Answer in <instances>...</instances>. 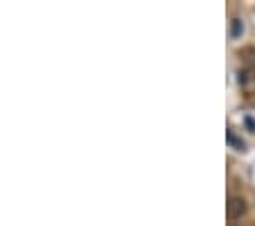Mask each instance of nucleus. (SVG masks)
<instances>
[{"mask_svg":"<svg viewBox=\"0 0 255 226\" xmlns=\"http://www.w3.org/2000/svg\"><path fill=\"white\" fill-rule=\"evenodd\" d=\"M239 30H242V25H239V21H235V23H233V37H237Z\"/></svg>","mask_w":255,"mask_h":226,"instance_id":"obj_2","label":"nucleus"},{"mask_svg":"<svg viewBox=\"0 0 255 226\" xmlns=\"http://www.w3.org/2000/svg\"><path fill=\"white\" fill-rule=\"evenodd\" d=\"M246 213V201L242 197H230L228 199V217L230 220H239Z\"/></svg>","mask_w":255,"mask_h":226,"instance_id":"obj_1","label":"nucleus"}]
</instances>
